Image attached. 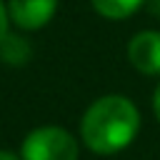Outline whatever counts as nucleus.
I'll list each match as a JSON object with an SVG mask.
<instances>
[{"instance_id":"f257e3e1","label":"nucleus","mask_w":160,"mask_h":160,"mask_svg":"<svg viewBox=\"0 0 160 160\" xmlns=\"http://www.w3.org/2000/svg\"><path fill=\"white\" fill-rule=\"evenodd\" d=\"M138 128H140L138 108L122 95H105L85 110L80 132L82 142L92 152L110 155L128 148L135 140Z\"/></svg>"},{"instance_id":"f03ea898","label":"nucleus","mask_w":160,"mask_h":160,"mask_svg":"<svg viewBox=\"0 0 160 160\" xmlns=\"http://www.w3.org/2000/svg\"><path fill=\"white\" fill-rule=\"evenodd\" d=\"M20 160H78V142L68 130L45 125L25 138Z\"/></svg>"},{"instance_id":"7ed1b4c3","label":"nucleus","mask_w":160,"mask_h":160,"mask_svg":"<svg viewBox=\"0 0 160 160\" xmlns=\"http://www.w3.org/2000/svg\"><path fill=\"white\" fill-rule=\"evenodd\" d=\"M128 60L145 75H160V32L142 30L128 45Z\"/></svg>"},{"instance_id":"20e7f679","label":"nucleus","mask_w":160,"mask_h":160,"mask_svg":"<svg viewBox=\"0 0 160 160\" xmlns=\"http://www.w3.org/2000/svg\"><path fill=\"white\" fill-rule=\"evenodd\" d=\"M58 0H10V18L25 30H38L55 15Z\"/></svg>"},{"instance_id":"39448f33","label":"nucleus","mask_w":160,"mask_h":160,"mask_svg":"<svg viewBox=\"0 0 160 160\" xmlns=\"http://www.w3.org/2000/svg\"><path fill=\"white\" fill-rule=\"evenodd\" d=\"M92 8L102 15V18H110V20H122L128 15H132L145 0H90Z\"/></svg>"},{"instance_id":"423d86ee","label":"nucleus","mask_w":160,"mask_h":160,"mask_svg":"<svg viewBox=\"0 0 160 160\" xmlns=\"http://www.w3.org/2000/svg\"><path fill=\"white\" fill-rule=\"evenodd\" d=\"M0 52H2V58H8V62L12 60V62H20L25 55H28V45L22 42V38H18V35H5L2 40H0Z\"/></svg>"},{"instance_id":"0eeeda50","label":"nucleus","mask_w":160,"mask_h":160,"mask_svg":"<svg viewBox=\"0 0 160 160\" xmlns=\"http://www.w3.org/2000/svg\"><path fill=\"white\" fill-rule=\"evenodd\" d=\"M8 35V10H5V5H2V0H0V40Z\"/></svg>"},{"instance_id":"6e6552de","label":"nucleus","mask_w":160,"mask_h":160,"mask_svg":"<svg viewBox=\"0 0 160 160\" xmlns=\"http://www.w3.org/2000/svg\"><path fill=\"white\" fill-rule=\"evenodd\" d=\"M152 108H155V118L160 120V88H158V92H155V100H152Z\"/></svg>"},{"instance_id":"1a4fd4ad","label":"nucleus","mask_w":160,"mask_h":160,"mask_svg":"<svg viewBox=\"0 0 160 160\" xmlns=\"http://www.w3.org/2000/svg\"><path fill=\"white\" fill-rule=\"evenodd\" d=\"M0 160H18L12 152H5V150H0Z\"/></svg>"}]
</instances>
